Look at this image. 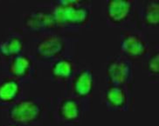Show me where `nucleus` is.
<instances>
[{
    "label": "nucleus",
    "mask_w": 159,
    "mask_h": 126,
    "mask_svg": "<svg viewBox=\"0 0 159 126\" xmlns=\"http://www.w3.org/2000/svg\"><path fill=\"white\" fill-rule=\"evenodd\" d=\"M21 30L31 36L63 32L57 23L49 2L39 3L23 12L21 15Z\"/></svg>",
    "instance_id": "39448f33"
},
{
    "label": "nucleus",
    "mask_w": 159,
    "mask_h": 126,
    "mask_svg": "<svg viewBox=\"0 0 159 126\" xmlns=\"http://www.w3.org/2000/svg\"><path fill=\"white\" fill-rule=\"evenodd\" d=\"M0 72L9 75L23 84L37 83V63L27 52L19 54L5 61L1 67Z\"/></svg>",
    "instance_id": "9b49d317"
},
{
    "label": "nucleus",
    "mask_w": 159,
    "mask_h": 126,
    "mask_svg": "<svg viewBox=\"0 0 159 126\" xmlns=\"http://www.w3.org/2000/svg\"><path fill=\"white\" fill-rule=\"evenodd\" d=\"M80 65L76 57H63L52 62L49 67L50 79L52 83L66 84L75 76Z\"/></svg>",
    "instance_id": "4468645a"
},
{
    "label": "nucleus",
    "mask_w": 159,
    "mask_h": 126,
    "mask_svg": "<svg viewBox=\"0 0 159 126\" xmlns=\"http://www.w3.org/2000/svg\"><path fill=\"white\" fill-rule=\"evenodd\" d=\"M135 66L121 54L108 56L104 63L105 84L135 88Z\"/></svg>",
    "instance_id": "1a4fd4ad"
},
{
    "label": "nucleus",
    "mask_w": 159,
    "mask_h": 126,
    "mask_svg": "<svg viewBox=\"0 0 159 126\" xmlns=\"http://www.w3.org/2000/svg\"><path fill=\"white\" fill-rule=\"evenodd\" d=\"M23 84L0 72V111L13 105L24 97Z\"/></svg>",
    "instance_id": "2eb2a0df"
},
{
    "label": "nucleus",
    "mask_w": 159,
    "mask_h": 126,
    "mask_svg": "<svg viewBox=\"0 0 159 126\" xmlns=\"http://www.w3.org/2000/svg\"><path fill=\"white\" fill-rule=\"evenodd\" d=\"M141 68L148 76L150 84L159 82V46L158 43L153 42L149 54L141 64Z\"/></svg>",
    "instance_id": "dca6fc26"
},
{
    "label": "nucleus",
    "mask_w": 159,
    "mask_h": 126,
    "mask_svg": "<svg viewBox=\"0 0 159 126\" xmlns=\"http://www.w3.org/2000/svg\"><path fill=\"white\" fill-rule=\"evenodd\" d=\"M0 126H24L19 124H14V123H9V122H6L4 124H1Z\"/></svg>",
    "instance_id": "f3484780"
},
{
    "label": "nucleus",
    "mask_w": 159,
    "mask_h": 126,
    "mask_svg": "<svg viewBox=\"0 0 159 126\" xmlns=\"http://www.w3.org/2000/svg\"><path fill=\"white\" fill-rule=\"evenodd\" d=\"M136 27L148 35L158 32L159 2L157 0L136 1Z\"/></svg>",
    "instance_id": "f8f14e48"
},
{
    "label": "nucleus",
    "mask_w": 159,
    "mask_h": 126,
    "mask_svg": "<svg viewBox=\"0 0 159 126\" xmlns=\"http://www.w3.org/2000/svg\"><path fill=\"white\" fill-rule=\"evenodd\" d=\"M6 122L24 126H42L51 117V98H22L11 107L3 111Z\"/></svg>",
    "instance_id": "7ed1b4c3"
},
{
    "label": "nucleus",
    "mask_w": 159,
    "mask_h": 126,
    "mask_svg": "<svg viewBox=\"0 0 159 126\" xmlns=\"http://www.w3.org/2000/svg\"><path fill=\"white\" fill-rule=\"evenodd\" d=\"M25 52H26V39L23 31L17 28L8 29L6 35L0 40V56L3 64Z\"/></svg>",
    "instance_id": "ddd939ff"
},
{
    "label": "nucleus",
    "mask_w": 159,
    "mask_h": 126,
    "mask_svg": "<svg viewBox=\"0 0 159 126\" xmlns=\"http://www.w3.org/2000/svg\"><path fill=\"white\" fill-rule=\"evenodd\" d=\"M151 45L148 34L136 26L122 29L120 32L119 54L125 57L134 66H141L149 54Z\"/></svg>",
    "instance_id": "423d86ee"
},
{
    "label": "nucleus",
    "mask_w": 159,
    "mask_h": 126,
    "mask_svg": "<svg viewBox=\"0 0 159 126\" xmlns=\"http://www.w3.org/2000/svg\"><path fill=\"white\" fill-rule=\"evenodd\" d=\"M91 107V103L63 95L51 98V118L61 126L76 125L84 119Z\"/></svg>",
    "instance_id": "20e7f679"
},
{
    "label": "nucleus",
    "mask_w": 159,
    "mask_h": 126,
    "mask_svg": "<svg viewBox=\"0 0 159 126\" xmlns=\"http://www.w3.org/2000/svg\"><path fill=\"white\" fill-rule=\"evenodd\" d=\"M136 4L134 0L103 1L102 13L107 25L121 30L136 26Z\"/></svg>",
    "instance_id": "6e6552de"
},
{
    "label": "nucleus",
    "mask_w": 159,
    "mask_h": 126,
    "mask_svg": "<svg viewBox=\"0 0 159 126\" xmlns=\"http://www.w3.org/2000/svg\"><path fill=\"white\" fill-rule=\"evenodd\" d=\"M57 23L63 32L75 33L93 23V2L89 0L50 1Z\"/></svg>",
    "instance_id": "f03ea898"
},
{
    "label": "nucleus",
    "mask_w": 159,
    "mask_h": 126,
    "mask_svg": "<svg viewBox=\"0 0 159 126\" xmlns=\"http://www.w3.org/2000/svg\"><path fill=\"white\" fill-rule=\"evenodd\" d=\"M79 37L75 33L49 32L33 35L26 41V52L36 63L49 66L63 57H76Z\"/></svg>",
    "instance_id": "f257e3e1"
},
{
    "label": "nucleus",
    "mask_w": 159,
    "mask_h": 126,
    "mask_svg": "<svg viewBox=\"0 0 159 126\" xmlns=\"http://www.w3.org/2000/svg\"><path fill=\"white\" fill-rule=\"evenodd\" d=\"M135 88L105 84L99 90L101 103L110 111H133L135 110Z\"/></svg>",
    "instance_id": "9d476101"
},
{
    "label": "nucleus",
    "mask_w": 159,
    "mask_h": 126,
    "mask_svg": "<svg viewBox=\"0 0 159 126\" xmlns=\"http://www.w3.org/2000/svg\"><path fill=\"white\" fill-rule=\"evenodd\" d=\"M99 88V78L92 66L80 63L75 76L64 85V94L75 97L92 104Z\"/></svg>",
    "instance_id": "0eeeda50"
},
{
    "label": "nucleus",
    "mask_w": 159,
    "mask_h": 126,
    "mask_svg": "<svg viewBox=\"0 0 159 126\" xmlns=\"http://www.w3.org/2000/svg\"><path fill=\"white\" fill-rule=\"evenodd\" d=\"M2 65H3V60H2V57H1V56H0V70H1Z\"/></svg>",
    "instance_id": "a211bd4d"
}]
</instances>
